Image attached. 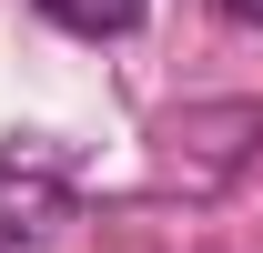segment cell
I'll return each mask as SVG.
<instances>
[{"instance_id": "obj_1", "label": "cell", "mask_w": 263, "mask_h": 253, "mask_svg": "<svg viewBox=\"0 0 263 253\" xmlns=\"http://www.w3.org/2000/svg\"><path fill=\"white\" fill-rule=\"evenodd\" d=\"M61 213H71V192L51 162H0V253H51Z\"/></svg>"}, {"instance_id": "obj_2", "label": "cell", "mask_w": 263, "mask_h": 253, "mask_svg": "<svg viewBox=\"0 0 263 253\" xmlns=\"http://www.w3.org/2000/svg\"><path fill=\"white\" fill-rule=\"evenodd\" d=\"M61 31H81V41H122V31H142V0H41Z\"/></svg>"}, {"instance_id": "obj_3", "label": "cell", "mask_w": 263, "mask_h": 253, "mask_svg": "<svg viewBox=\"0 0 263 253\" xmlns=\"http://www.w3.org/2000/svg\"><path fill=\"white\" fill-rule=\"evenodd\" d=\"M223 21H243V31H263V0H213Z\"/></svg>"}]
</instances>
